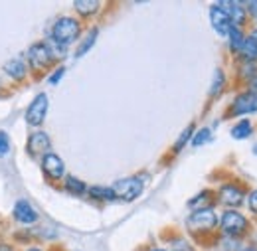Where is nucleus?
<instances>
[{
    "instance_id": "nucleus-1",
    "label": "nucleus",
    "mask_w": 257,
    "mask_h": 251,
    "mask_svg": "<svg viewBox=\"0 0 257 251\" xmlns=\"http://www.w3.org/2000/svg\"><path fill=\"white\" fill-rule=\"evenodd\" d=\"M79 36V22L69 18V16H64L60 20H56L54 28H52V40L62 44V46H69L71 42H75Z\"/></svg>"
},
{
    "instance_id": "nucleus-2",
    "label": "nucleus",
    "mask_w": 257,
    "mask_h": 251,
    "mask_svg": "<svg viewBox=\"0 0 257 251\" xmlns=\"http://www.w3.org/2000/svg\"><path fill=\"white\" fill-rule=\"evenodd\" d=\"M113 194H115V200H123V202H133L137 200L141 194H143V182L139 178H123V180H117L113 186Z\"/></svg>"
},
{
    "instance_id": "nucleus-3",
    "label": "nucleus",
    "mask_w": 257,
    "mask_h": 251,
    "mask_svg": "<svg viewBox=\"0 0 257 251\" xmlns=\"http://www.w3.org/2000/svg\"><path fill=\"white\" fill-rule=\"evenodd\" d=\"M216 223H218V216H216L214 210H210V208L194 212L192 216L188 218V221H186L188 229L194 231V233H196V231H208V229L216 227Z\"/></svg>"
},
{
    "instance_id": "nucleus-4",
    "label": "nucleus",
    "mask_w": 257,
    "mask_h": 251,
    "mask_svg": "<svg viewBox=\"0 0 257 251\" xmlns=\"http://www.w3.org/2000/svg\"><path fill=\"white\" fill-rule=\"evenodd\" d=\"M46 113H48V95L40 93L38 97H34V101L26 111V123L32 127H40L46 119Z\"/></svg>"
},
{
    "instance_id": "nucleus-5",
    "label": "nucleus",
    "mask_w": 257,
    "mask_h": 251,
    "mask_svg": "<svg viewBox=\"0 0 257 251\" xmlns=\"http://www.w3.org/2000/svg\"><path fill=\"white\" fill-rule=\"evenodd\" d=\"M220 223H222V229H224L227 235H239L247 227V220L239 212H233V210L224 212Z\"/></svg>"
},
{
    "instance_id": "nucleus-6",
    "label": "nucleus",
    "mask_w": 257,
    "mask_h": 251,
    "mask_svg": "<svg viewBox=\"0 0 257 251\" xmlns=\"http://www.w3.org/2000/svg\"><path fill=\"white\" fill-rule=\"evenodd\" d=\"M28 58L36 69H42V67H48L54 56L50 54V48L46 46V42H40V44H34L32 48L28 50Z\"/></svg>"
},
{
    "instance_id": "nucleus-7",
    "label": "nucleus",
    "mask_w": 257,
    "mask_h": 251,
    "mask_svg": "<svg viewBox=\"0 0 257 251\" xmlns=\"http://www.w3.org/2000/svg\"><path fill=\"white\" fill-rule=\"evenodd\" d=\"M210 22H212L214 30L218 32L220 36H227L229 30H231V26H233L231 20H229V16L225 14L218 4H212V8H210Z\"/></svg>"
},
{
    "instance_id": "nucleus-8",
    "label": "nucleus",
    "mask_w": 257,
    "mask_h": 251,
    "mask_svg": "<svg viewBox=\"0 0 257 251\" xmlns=\"http://www.w3.org/2000/svg\"><path fill=\"white\" fill-rule=\"evenodd\" d=\"M42 170H44L50 178L58 180V178H62V176H64L65 164H64V160L58 157V155L48 153L46 157H42Z\"/></svg>"
},
{
    "instance_id": "nucleus-9",
    "label": "nucleus",
    "mask_w": 257,
    "mask_h": 251,
    "mask_svg": "<svg viewBox=\"0 0 257 251\" xmlns=\"http://www.w3.org/2000/svg\"><path fill=\"white\" fill-rule=\"evenodd\" d=\"M50 147H52L50 137L46 133H42V131L30 135V139H28V153L32 157H42V155L46 157L50 153Z\"/></svg>"
},
{
    "instance_id": "nucleus-10",
    "label": "nucleus",
    "mask_w": 257,
    "mask_h": 251,
    "mask_svg": "<svg viewBox=\"0 0 257 251\" xmlns=\"http://www.w3.org/2000/svg\"><path fill=\"white\" fill-rule=\"evenodd\" d=\"M231 107H233V113H235V115H249V113H255L257 95L251 93V91H245V93L237 95Z\"/></svg>"
},
{
    "instance_id": "nucleus-11",
    "label": "nucleus",
    "mask_w": 257,
    "mask_h": 251,
    "mask_svg": "<svg viewBox=\"0 0 257 251\" xmlns=\"http://www.w3.org/2000/svg\"><path fill=\"white\" fill-rule=\"evenodd\" d=\"M218 6L229 16V20H231L233 26L239 28V26L245 22L247 12H245V4H243V2H218Z\"/></svg>"
},
{
    "instance_id": "nucleus-12",
    "label": "nucleus",
    "mask_w": 257,
    "mask_h": 251,
    "mask_svg": "<svg viewBox=\"0 0 257 251\" xmlns=\"http://www.w3.org/2000/svg\"><path fill=\"white\" fill-rule=\"evenodd\" d=\"M220 202L225 206H231V208H237L243 204V192L233 186V184H225L220 188Z\"/></svg>"
},
{
    "instance_id": "nucleus-13",
    "label": "nucleus",
    "mask_w": 257,
    "mask_h": 251,
    "mask_svg": "<svg viewBox=\"0 0 257 251\" xmlns=\"http://www.w3.org/2000/svg\"><path fill=\"white\" fill-rule=\"evenodd\" d=\"M14 218L20 221V223H26V225H28V223L38 221V214H36V210L30 206V202L18 200L16 206H14Z\"/></svg>"
},
{
    "instance_id": "nucleus-14",
    "label": "nucleus",
    "mask_w": 257,
    "mask_h": 251,
    "mask_svg": "<svg viewBox=\"0 0 257 251\" xmlns=\"http://www.w3.org/2000/svg\"><path fill=\"white\" fill-rule=\"evenodd\" d=\"M241 54H243L245 62H257V30H253L245 38Z\"/></svg>"
},
{
    "instance_id": "nucleus-15",
    "label": "nucleus",
    "mask_w": 257,
    "mask_h": 251,
    "mask_svg": "<svg viewBox=\"0 0 257 251\" xmlns=\"http://www.w3.org/2000/svg\"><path fill=\"white\" fill-rule=\"evenodd\" d=\"M4 71H6L10 77H14V79H24V75H26V65H24L22 60L14 58V60L4 63Z\"/></svg>"
},
{
    "instance_id": "nucleus-16",
    "label": "nucleus",
    "mask_w": 257,
    "mask_h": 251,
    "mask_svg": "<svg viewBox=\"0 0 257 251\" xmlns=\"http://www.w3.org/2000/svg\"><path fill=\"white\" fill-rule=\"evenodd\" d=\"M75 10L81 14V16H91V14H95L97 10H99V2L97 0H77L75 4Z\"/></svg>"
},
{
    "instance_id": "nucleus-17",
    "label": "nucleus",
    "mask_w": 257,
    "mask_h": 251,
    "mask_svg": "<svg viewBox=\"0 0 257 251\" xmlns=\"http://www.w3.org/2000/svg\"><path fill=\"white\" fill-rule=\"evenodd\" d=\"M97 36H99V30L97 28H93V30H89V34L85 36V40L81 42V46L77 48V52H75V58H81V56H85L91 48H93V44H95Z\"/></svg>"
},
{
    "instance_id": "nucleus-18",
    "label": "nucleus",
    "mask_w": 257,
    "mask_h": 251,
    "mask_svg": "<svg viewBox=\"0 0 257 251\" xmlns=\"http://www.w3.org/2000/svg\"><path fill=\"white\" fill-rule=\"evenodd\" d=\"M65 190H67L69 194L83 196L89 188H87V186H85V182H81L79 178H75V176H67V180H65Z\"/></svg>"
},
{
    "instance_id": "nucleus-19",
    "label": "nucleus",
    "mask_w": 257,
    "mask_h": 251,
    "mask_svg": "<svg viewBox=\"0 0 257 251\" xmlns=\"http://www.w3.org/2000/svg\"><path fill=\"white\" fill-rule=\"evenodd\" d=\"M251 131H253L251 123H249L247 119H243V121H239L237 125L231 129V137L237 139V141H241V139H247V137L251 135Z\"/></svg>"
},
{
    "instance_id": "nucleus-20",
    "label": "nucleus",
    "mask_w": 257,
    "mask_h": 251,
    "mask_svg": "<svg viewBox=\"0 0 257 251\" xmlns=\"http://www.w3.org/2000/svg\"><path fill=\"white\" fill-rule=\"evenodd\" d=\"M227 36H229V48H231L233 52H241L243 42H245V38H243L241 30H239L237 26H231V30H229Z\"/></svg>"
},
{
    "instance_id": "nucleus-21",
    "label": "nucleus",
    "mask_w": 257,
    "mask_h": 251,
    "mask_svg": "<svg viewBox=\"0 0 257 251\" xmlns=\"http://www.w3.org/2000/svg\"><path fill=\"white\" fill-rule=\"evenodd\" d=\"M87 194L95 200H115V194L111 186H91L87 190Z\"/></svg>"
},
{
    "instance_id": "nucleus-22",
    "label": "nucleus",
    "mask_w": 257,
    "mask_h": 251,
    "mask_svg": "<svg viewBox=\"0 0 257 251\" xmlns=\"http://www.w3.org/2000/svg\"><path fill=\"white\" fill-rule=\"evenodd\" d=\"M224 83H225L224 71H222V69H218V71L214 73V81H212V87H210V95H212V97H216V95L222 93Z\"/></svg>"
},
{
    "instance_id": "nucleus-23",
    "label": "nucleus",
    "mask_w": 257,
    "mask_h": 251,
    "mask_svg": "<svg viewBox=\"0 0 257 251\" xmlns=\"http://www.w3.org/2000/svg\"><path fill=\"white\" fill-rule=\"evenodd\" d=\"M210 139H212V131L204 127V129H200V131L192 137V145L194 147H202V145L210 143Z\"/></svg>"
},
{
    "instance_id": "nucleus-24",
    "label": "nucleus",
    "mask_w": 257,
    "mask_h": 251,
    "mask_svg": "<svg viewBox=\"0 0 257 251\" xmlns=\"http://www.w3.org/2000/svg\"><path fill=\"white\" fill-rule=\"evenodd\" d=\"M192 131H194V127L188 125L186 129H184V133L178 137V141H176V145H174V151H176V153H178V151H182V147L192 139Z\"/></svg>"
},
{
    "instance_id": "nucleus-25",
    "label": "nucleus",
    "mask_w": 257,
    "mask_h": 251,
    "mask_svg": "<svg viewBox=\"0 0 257 251\" xmlns=\"http://www.w3.org/2000/svg\"><path fill=\"white\" fill-rule=\"evenodd\" d=\"M206 200H210V192H202L200 196L192 198V200L188 202V206H190L192 210H196V212H198V210H200V206H202V204H206Z\"/></svg>"
},
{
    "instance_id": "nucleus-26",
    "label": "nucleus",
    "mask_w": 257,
    "mask_h": 251,
    "mask_svg": "<svg viewBox=\"0 0 257 251\" xmlns=\"http://www.w3.org/2000/svg\"><path fill=\"white\" fill-rule=\"evenodd\" d=\"M10 153V141L4 131H0V158H4Z\"/></svg>"
},
{
    "instance_id": "nucleus-27",
    "label": "nucleus",
    "mask_w": 257,
    "mask_h": 251,
    "mask_svg": "<svg viewBox=\"0 0 257 251\" xmlns=\"http://www.w3.org/2000/svg\"><path fill=\"white\" fill-rule=\"evenodd\" d=\"M170 251H194V249H192V245H190L186 239H176V241L172 243Z\"/></svg>"
},
{
    "instance_id": "nucleus-28",
    "label": "nucleus",
    "mask_w": 257,
    "mask_h": 251,
    "mask_svg": "<svg viewBox=\"0 0 257 251\" xmlns=\"http://www.w3.org/2000/svg\"><path fill=\"white\" fill-rule=\"evenodd\" d=\"M64 73H65V67H58V69L54 71V75L50 77V83H54V85H56V83H58V81L64 77Z\"/></svg>"
},
{
    "instance_id": "nucleus-29",
    "label": "nucleus",
    "mask_w": 257,
    "mask_h": 251,
    "mask_svg": "<svg viewBox=\"0 0 257 251\" xmlns=\"http://www.w3.org/2000/svg\"><path fill=\"white\" fill-rule=\"evenodd\" d=\"M245 8L249 10V14L257 20V0H251V2H245Z\"/></svg>"
},
{
    "instance_id": "nucleus-30",
    "label": "nucleus",
    "mask_w": 257,
    "mask_h": 251,
    "mask_svg": "<svg viewBox=\"0 0 257 251\" xmlns=\"http://www.w3.org/2000/svg\"><path fill=\"white\" fill-rule=\"evenodd\" d=\"M247 204H249V208H251V212H257V190L249 196V200H247Z\"/></svg>"
},
{
    "instance_id": "nucleus-31",
    "label": "nucleus",
    "mask_w": 257,
    "mask_h": 251,
    "mask_svg": "<svg viewBox=\"0 0 257 251\" xmlns=\"http://www.w3.org/2000/svg\"><path fill=\"white\" fill-rule=\"evenodd\" d=\"M249 87H251V93L257 95V75L251 77V81H249Z\"/></svg>"
},
{
    "instance_id": "nucleus-32",
    "label": "nucleus",
    "mask_w": 257,
    "mask_h": 251,
    "mask_svg": "<svg viewBox=\"0 0 257 251\" xmlns=\"http://www.w3.org/2000/svg\"><path fill=\"white\" fill-rule=\"evenodd\" d=\"M241 251H257L255 247H247V249H241Z\"/></svg>"
},
{
    "instance_id": "nucleus-33",
    "label": "nucleus",
    "mask_w": 257,
    "mask_h": 251,
    "mask_svg": "<svg viewBox=\"0 0 257 251\" xmlns=\"http://www.w3.org/2000/svg\"><path fill=\"white\" fill-rule=\"evenodd\" d=\"M253 155H257V145L253 147Z\"/></svg>"
},
{
    "instance_id": "nucleus-34",
    "label": "nucleus",
    "mask_w": 257,
    "mask_h": 251,
    "mask_svg": "<svg viewBox=\"0 0 257 251\" xmlns=\"http://www.w3.org/2000/svg\"><path fill=\"white\" fill-rule=\"evenodd\" d=\"M151 251H166V249H151Z\"/></svg>"
},
{
    "instance_id": "nucleus-35",
    "label": "nucleus",
    "mask_w": 257,
    "mask_h": 251,
    "mask_svg": "<svg viewBox=\"0 0 257 251\" xmlns=\"http://www.w3.org/2000/svg\"><path fill=\"white\" fill-rule=\"evenodd\" d=\"M30 251H40V249H30Z\"/></svg>"
}]
</instances>
